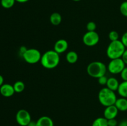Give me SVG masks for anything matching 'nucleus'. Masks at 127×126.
Returning <instances> with one entry per match:
<instances>
[{
    "mask_svg": "<svg viewBox=\"0 0 127 126\" xmlns=\"http://www.w3.org/2000/svg\"><path fill=\"white\" fill-rule=\"evenodd\" d=\"M122 59L123 60V61L124 62V63L125 64V65L127 64V49H126L124 51V54H123L122 56Z\"/></svg>",
    "mask_w": 127,
    "mask_h": 126,
    "instance_id": "nucleus-28",
    "label": "nucleus"
},
{
    "mask_svg": "<svg viewBox=\"0 0 127 126\" xmlns=\"http://www.w3.org/2000/svg\"><path fill=\"white\" fill-rule=\"evenodd\" d=\"M115 106H116L119 111H127V98L121 97L119 99H117Z\"/></svg>",
    "mask_w": 127,
    "mask_h": 126,
    "instance_id": "nucleus-14",
    "label": "nucleus"
},
{
    "mask_svg": "<svg viewBox=\"0 0 127 126\" xmlns=\"http://www.w3.org/2000/svg\"><path fill=\"white\" fill-rule=\"evenodd\" d=\"M119 111L115 105L105 107L104 111V117L107 120L115 119V117L117 116Z\"/></svg>",
    "mask_w": 127,
    "mask_h": 126,
    "instance_id": "nucleus-9",
    "label": "nucleus"
},
{
    "mask_svg": "<svg viewBox=\"0 0 127 126\" xmlns=\"http://www.w3.org/2000/svg\"><path fill=\"white\" fill-rule=\"evenodd\" d=\"M16 120L17 123L21 126H27L32 121L31 116L29 112L26 109H20L16 115Z\"/></svg>",
    "mask_w": 127,
    "mask_h": 126,
    "instance_id": "nucleus-8",
    "label": "nucleus"
},
{
    "mask_svg": "<svg viewBox=\"0 0 127 126\" xmlns=\"http://www.w3.org/2000/svg\"><path fill=\"white\" fill-rule=\"evenodd\" d=\"M120 76L123 81H127V67H125L120 73Z\"/></svg>",
    "mask_w": 127,
    "mask_h": 126,
    "instance_id": "nucleus-25",
    "label": "nucleus"
},
{
    "mask_svg": "<svg viewBox=\"0 0 127 126\" xmlns=\"http://www.w3.org/2000/svg\"><path fill=\"white\" fill-rule=\"evenodd\" d=\"M73 1H81V0H73Z\"/></svg>",
    "mask_w": 127,
    "mask_h": 126,
    "instance_id": "nucleus-33",
    "label": "nucleus"
},
{
    "mask_svg": "<svg viewBox=\"0 0 127 126\" xmlns=\"http://www.w3.org/2000/svg\"><path fill=\"white\" fill-rule=\"evenodd\" d=\"M107 80L108 78L105 76V75L98 78V82H99V84L101 85H106Z\"/></svg>",
    "mask_w": 127,
    "mask_h": 126,
    "instance_id": "nucleus-24",
    "label": "nucleus"
},
{
    "mask_svg": "<svg viewBox=\"0 0 127 126\" xmlns=\"http://www.w3.org/2000/svg\"><path fill=\"white\" fill-rule=\"evenodd\" d=\"M14 89L16 93H21L24 90L25 84L22 81H17L14 84Z\"/></svg>",
    "mask_w": 127,
    "mask_h": 126,
    "instance_id": "nucleus-19",
    "label": "nucleus"
},
{
    "mask_svg": "<svg viewBox=\"0 0 127 126\" xmlns=\"http://www.w3.org/2000/svg\"><path fill=\"white\" fill-rule=\"evenodd\" d=\"M22 57L26 63L31 64H34L40 61L42 54L36 48H29L26 49L22 53Z\"/></svg>",
    "mask_w": 127,
    "mask_h": 126,
    "instance_id": "nucleus-5",
    "label": "nucleus"
},
{
    "mask_svg": "<svg viewBox=\"0 0 127 126\" xmlns=\"http://www.w3.org/2000/svg\"><path fill=\"white\" fill-rule=\"evenodd\" d=\"M98 99L102 105L105 107L115 105L117 100V96L115 91L110 90L107 87L103 88L99 91Z\"/></svg>",
    "mask_w": 127,
    "mask_h": 126,
    "instance_id": "nucleus-3",
    "label": "nucleus"
},
{
    "mask_svg": "<svg viewBox=\"0 0 127 126\" xmlns=\"http://www.w3.org/2000/svg\"><path fill=\"white\" fill-rule=\"evenodd\" d=\"M62 17L60 14L58 12H53L50 17V21L51 23L53 25H58L62 22Z\"/></svg>",
    "mask_w": 127,
    "mask_h": 126,
    "instance_id": "nucleus-15",
    "label": "nucleus"
},
{
    "mask_svg": "<svg viewBox=\"0 0 127 126\" xmlns=\"http://www.w3.org/2000/svg\"><path fill=\"white\" fill-rule=\"evenodd\" d=\"M4 84V78L1 75H0V87Z\"/></svg>",
    "mask_w": 127,
    "mask_h": 126,
    "instance_id": "nucleus-31",
    "label": "nucleus"
},
{
    "mask_svg": "<svg viewBox=\"0 0 127 126\" xmlns=\"http://www.w3.org/2000/svg\"><path fill=\"white\" fill-rule=\"evenodd\" d=\"M92 126H108L107 119L105 117H98L93 122Z\"/></svg>",
    "mask_w": 127,
    "mask_h": 126,
    "instance_id": "nucleus-18",
    "label": "nucleus"
},
{
    "mask_svg": "<svg viewBox=\"0 0 127 126\" xmlns=\"http://www.w3.org/2000/svg\"><path fill=\"white\" fill-rule=\"evenodd\" d=\"M66 59L69 64H74L78 61V55L74 51H69L66 55Z\"/></svg>",
    "mask_w": 127,
    "mask_h": 126,
    "instance_id": "nucleus-17",
    "label": "nucleus"
},
{
    "mask_svg": "<svg viewBox=\"0 0 127 126\" xmlns=\"http://www.w3.org/2000/svg\"><path fill=\"white\" fill-rule=\"evenodd\" d=\"M27 126H36V121H31L27 125Z\"/></svg>",
    "mask_w": 127,
    "mask_h": 126,
    "instance_id": "nucleus-30",
    "label": "nucleus"
},
{
    "mask_svg": "<svg viewBox=\"0 0 127 126\" xmlns=\"http://www.w3.org/2000/svg\"><path fill=\"white\" fill-rule=\"evenodd\" d=\"M60 61V54L55 50H49L42 55L40 62L45 69H53L58 66Z\"/></svg>",
    "mask_w": 127,
    "mask_h": 126,
    "instance_id": "nucleus-1",
    "label": "nucleus"
},
{
    "mask_svg": "<svg viewBox=\"0 0 127 126\" xmlns=\"http://www.w3.org/2000/svg\"><path fill=\"white\" fill-rule=\"evenodd\" d=\"M99 35L95 31L87 32L83 35V42L85 45L88 46H94L96 45L99 42Z\"/></svg>",
    "mask_w": 127,
    "mask_h": 126,
    "instance_id": "nucleus-7",
    "label": "nucleus"
},
{
    "mask_svg": "<svg viewBox=\"0 0 127 126\" xmlns=\"http://www.w3.org/2000/svg\"><path fill=\"white\" fill-rule=\"evenodd\" d=\"M121 41L122 42V43L124 44V45L125 46V48H127V32H125V33L123 34L122 37L121 38Z\"/></svg>",
    "mask_w": 127,
    "mask_h": 126,
    "instance_id": "nucleus-26",
    "label": "nucleus"
},
{
    "mask_svg": "<svg viewBox=\"0 0 127 126\" xmlns=\"http://www.w3.org/2000/svg\"><path fill=\"white\" fill-rule=\"evenodd\" d=\"M117 91L121 97L127 98V81H123L120 83Z\"/></svg>",
    "mask_w": 127,
    "mask_h": 126,
    "instance_id": "nucleus-16",
    "label": "nucleus"
},
{
    "mask_svg": "<svg viewBox=\"0 0 127 126\" xmlns=\"http://www.w3.org/2000/svg\"><path fill=\"white\" fill-rule=\"evenodd\" d=\"M15 91L13 85L9 84H4L0 87V93L4 97H11L14 94Z\"/></svg>",
    "mask_w": 127,
    "mask_h": 126,
    "instance_id": "nucleus-11",
    "label": "nucleus"
},
{
    "mask_svg": "<svg viewBox=\"0 0 127 126\" xmlns=\"http://www.w3.org/2000/svg\"><path fill=\"white\" fill-rule=\"evenodd\" d=\"M106 65L100 61H94L87 67V73L93 78H98L105 75L107 72Z\"/></svg>",
    "mask_w": 127,
    "mask_h": 126,
    "instance_id": "nucleus-4",
    "label": "nucleus"
},
{
    "mask_svg": "<svg viewBox=\"0 0 127 126\" xmlns=\"http://www.w3.org/2000/svg\"><path fill=\"white\" fill-rule=\"evenodd\" d=\"M119 126H127V120H123L119 123Z\"/></svg>",
    "mask_w": 127,
    "mask_h": 126,
    "instance_id": "nucleus-29",
    "label": "nucleus"
},
{
    "mask_svg": "<svg viewBox=\"0 0 127 126\" xmlns=\"http://www.w3.org/2000/svg\"><path fill=\"white\" fill-rule=\"evenodd\" d=\"M29 0H16V1L20 2V3H24V2H27Z\"/></svg>",
    "mask_w": 127,
    "mask_h": 126,
    "instance_id": "nucleus-32",
    "label": "nucleus"
},
{
    "mask_svg": "<svg viewBox=\"0 0 127 126\" xmlns=\"http://www.w3.org/2000/svg\"><path fill=\"white\" fill-rule=\"evenodd\" d=\"M125 49L126 48L122 42L119 40L109 43L107 48L106 54L108 58L110 59L121 58Z\"/></svg>",
    "mask_w": 127,
    "mask_h": 126,
    "instance_id": "nucleus-2",
    "label": "nucleus"
},
{
    "mask_svg": "<svg viewBox=\"0 0 127 126\" xmlns=\"http://www.w3.org/2000/svg\"><path fill=\"white\" fill-rule=\"evenodd\" d=\"M16 0H1V4L5 9L11 8L14 5Z\"/></svg>",
    "mask_w": 127,
    "mask_h": 126,
    "instance_id": "nucleus-20",
    "label": "nucleus"
},
{
    "mask_svg": "<svg viewBox=\"0 0 127 126\" xmlns=\"http://www.w3.org/2000/svg\"><path fill=\"white\" fill-rule=\"evenodd\" d=\"M109 38L111 42L119 40V34L117 31L112 30L109 33Z\"/></svg>",
    "mask_w": 127,
    "mask_h": 126,
    "instance_id": "nucleus-21",
    "label": "nucleus"
},
{
    "mask_svg": "<svg viewBox=\"0 0 127 126\" xmlns=\"http://www.w3.org/2000/svg\"><path fill=\"white\" fill-rule=\"evenodd\" d=\"M96 28V24H95V22H93V21L89 22L86 25V28L88 32H94V31H95Z\"/></svg>",
    "mask_w": 127,
    "mask_h": 126,
    "instance_id": "nucleus-23",
    "label": "nucleus"
},
{
    "mask_svg": "<svg viewBox=\"0 0 127 126\" xmlns=\"http://www.w3.org/2000/svg\"><path fill=\"white\" fill-rule=\"evenodd\" d=\"M68 48V43L64 39H60L56 42L54 45V49L58 54H62L67 50Z\"/></svg>",
    "mask_w": 127,
    "mask_h": 126,
    "instance_id": "nucleus-10",
    "label": "nucleus"
},
{
    "mask_svg": "<svg viewBox=\"0 0 127 126\" xmlns=\"http://www.w3.org/2000/svg\"><path fill=\"white\" fill-rule=\"evenodd\" d=\"M120 11L122 14L125 17H127V1H124L121 4Z\"/></svg>",
    "mask_w": 127,
    "mask_h": 126,
    "instance_id": "nucleus-22",
    "label": "nucleus"
},
{
    "mask_svg": "<svg viewBox=\"0 0 127 126\" xmlns=\"http://www.w3.org/2000/svg\"><path fill=\"white\" fill-rule=\"evenodd\" d=\"M36 126H54V122L48 116H42L36 121Z\"/></svg>",
    "mask_w": 127,
    "mask_h": 126,
    "instance_id": "nucleus-12",
    "label": "nucleus"
},
{
    "mask_svg": "<svg viewBox=\"0 0 127 126\" xmlns=\"http://www.w3.org/2000/svg\"><path fill=\"white\" fill-rule=\"evenodd\" d=\"M125 67V64L122 58L110 59L107 66L109 72L112 74H119Z\"/></svg>",
    "mask_w": 127,
    "mask_h": 126,
    "instance_id": "nucleus-6",
    "label": "nucleus"
},
{
    "mask_svg": "<svg viewBox=\"0 0 127 126\" xmlns=\"http://www.w3.org/2000/svg\"><path fill=\"white\" fill-rule=\"evenodd\" d=\"M120 83H119V80L115 77H112L108 78L106 86L110 90H112V91H117L118 88H119Z\"/></svg>",
    "mask_w": 127,
    "mask_h": 126,
    "instance_id": "nucleus-13",
    "label": "nucleus"
},
{
    "mask_svg": "<svg viewBox=\"0 0 127 126\" xmlns=\"http://www.w3.org/2000/svg\"><path fill=\"white\" fill-rule=\"evenodd\" d=\"M108 126H117L118 122L115 119H111L107 120Z\"/></svg>",
    "mask_w": 127,
    "mask_h": 126,
    "instance_id": "nucleus-27",
    "label": "nucleus"
}]
</instances>
